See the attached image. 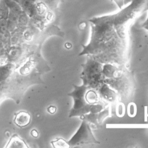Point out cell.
<instances>
[{
    "label": "cell",
    "mask_w": 148,
    "mask_h": 148,
    "mask_svg": "<svg viewBox=\"0 0 148 148\" xmlns=\"http://www.w3.org/2000/svg\"><path fill=\"white\" fill-rule=\"evenodd\" d=\"M30 114L25 111H20L16 114L14 118V123L19 127H24L28 125L31 121Z\"/></svg>",
    "instance_id": "obj_5"
},
{
    "label": "cell",
    "mask_w": 148,
    "mask_h": 148,
    "mask_svg": "<svg viewBox=\"0 0 148 148\" xmlns=\"http://www.w3.org/2000/svg\"><path fill=\"white\" fill-rule=\"evenodd\" d=\"M74 90L68 93L73 99V106L70 111L69 117L82 116L89 113L94 104H90L86 97V92L88 86L83 84L80 86L73 85Z\"/></svg>",
    "instance_id": "obj_1"
},
{
    "label": "cell",
    "mask_w": 148,
    "mask_h": 148,
    "mask_svg": "<svg viewBox=\"0 0 148 148\" xmlns=\"http://www.w3.org/2000/svg\"><path fill=\"white\" fill-rule=\"evenodd\" d=\"M6 147H28L25 142L17 135H13Z\"/></svg>",
    "instance_id": "obj_6"
},
{
    "label": "cell",
    "mask_w": 148,
    "mask_h": 148,
    "mask_svg": "<svg viewBox=\"0 0 148 148\" xmlns=\"http://www.w3.org/2000/svg\"><path fill=\"white\" fill-rule=\"evenodd\" d=\"M68 143L70 147L82 145L100 143L94 136L89 123L86 120H82L79 128L71 139L68 141Z\"/></svg>",
    "instance_id": "obj_3"
},
{
    "label": "cell",
    "mask_w": 148,
    "mask_h": 148,
    "mask_svg": "<svg viewBox=\"0 0 148 148\" xmlns=\"http://www.w3.org/2000/svg\"><path fill=\"white\" fill-rule=\"evenodd\" d=\"M80 26H82V27H80L81 29H84V28H85V27H86V24H85L84 23H81V24H80L79 27H80Z\"/></svg>",
    "instance_id": "obj_12"
},
{
    "label": "cell",
    "mask_w": 148,
    "mask_h": 148,
    "mask_svg": "<svg viewBox=\"0 0 148 148\" xmlns=\"http://www.w3.org/2000/svg\"><path fill=\"white\" fill-rule=\"evenodd\" d=\"M147 10H148V4H147ZM142 27L148 32V15L147 17V19H146V20L143 22V23L142 25Z\"/></svg>",
    "instance_id": "obj_9"
},
{
    "label": "cell",
    "mask_w": 148,
    "mask_h": 148,
    "mask_svg": "<svg viewBox=\"0 0 148 148\" xmlns=\"http://www.w3.org/2000/svg\"><path fill=\"white\" fill-rule=\"evenodd\" d=\"M31 135L32 136L35 137V138H36L38 136V132L37 131H36L35 129H33L31 131Z\"/></svg>",
    "instance_id": "obj_11"
},
{
    "label": "cell",
    "mask_w": 148,
    "mask_h": 148,
    "mask_svg": "<svg viewBox=\"0 0 148 148\" xmlns=\"http://www.w3.org/2000/svg\"><path fill=\"white\" fill-rule=\"evenodd\" d=\"M53 146L56 148H69L70 147L68 141L65 140L62 138H58L51 142Z\"/></svg>",
    "instance_id": "obj_7"
},
{
    "label": "cell",
    "mask_w": 148,
    "mask_h": 148,
    "mask_svg": "<svg viewBox=\"0 0 148 148\" xmlns=\"http://www.w3.org/2000/svg\"><path fill=\"white\" fill-rule=\"evenodd\" d=\"M99 94L101 97L109 102H114L117 98V94L115 91L110 89L106 84H103L101 85Z\"/></svg>",
    "instance_id": "obj_4"
},
{
    "label": "cell",
    "mask_w": 148,
    "mask_h": 148,
    "mask_svg": "<svg viewBox=\"0 0 148 148\" xmlns=\"http://www.w3.org/2000/svg\"><path fill=\"white\" fill-rule=\"evenodd\" d=\"M102 69V65L98 62L92 60H88L84 66L81 77L83 81V84L94 89L97 85L101 84H103L102 81H101L103 76Z\"/></svg>",
    "instance_id": "obj_2"
},
{
    "label": "cell",
    "mask_w": 148,
    "mask_h": 148,
    "mask_svg": "<svg viewBox=\"0 0 148 148\" xmlns=\"http://www.w3.org/2000/svg\"><path fill=\"white\" fill-rule=\"evenodd\" d=\"M110 115V109L109 106H106L105 109H103L102 111H101L98 113V124H100L102 122L103 120Z\"/></svg>",
    "instance_id": "obj_8"
},
{
    "label": "cell",
    "mask_w": 148,
    "mask_h": 148,
    "mask_svg": "<svg viewBox=\"0 0 148 148\" xmlns=\"http://www.w3.org/2000/svg\"><path fill=\"white\" fill-rule=\"evenodd\" d=\"M47 111L50 114H54L56 111V107L53 106H50L48 107Z\"/></svg>",
    "instance_id": "obj_10"
}]
</instances>
